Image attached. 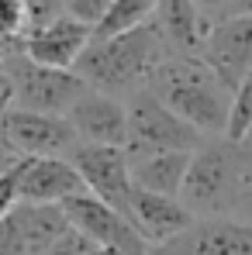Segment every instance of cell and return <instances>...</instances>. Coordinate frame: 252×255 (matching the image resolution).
I'll return each mask as SVG.
<instances>
[{
  "label": "cell",
  "mask_w": 252,
  "mask_h": 255,
  "mask_svg": "<svg viewBox=\"0 0 252 255\" xmlns=\"http://www.w3.org/2000/svg\"><path fill=\"white\" fill-rule=\"evenodd\" d=\"M0 255H24V245H21V235H17L14 217L0 221Z\"/></svg>",
  "instance_id": "25"
},
{
  "label": "cell",
  "mask_w": 252,
  "mask_h": 255,
  "mask_svg": "<svg viewBox=\"0 0 252 255\" xmlns=\"http://www.w3.org/2000/svg\"><path fill=\"white\" fill-rule=\"evenodd\" d=\"M62 211L69 217V224L86 242H93L97 249H107V252H118V255H152V249L138 238V231L131 228V221L125 214H118L114 207L93 200L90 193L66 200Z\"/></svg>",
  "instance_id": "9"
},
{
  "label": "cell",
  "mask_w": 252,
  "mask_h": 255,
  "mask_svg": "<svg viewBox=\"0 0 252 255\" xmlns=\"http://www.w3.org/2000/svg\"><path fill=\"white\" fill-rule=\"evenodd\" d=\"M14 48H17V45H7L3 38H0V55H7V52H14Z\"/></svg>",
  "instance_id": "27"
},
{
  "label": "cell",
  "mask_w": 252,
  "mask_h": 255,
  "mask_svg": "<svg viewBox=\"0 0 252 255\" xmlns=\"http://www.w3.org/2000/svg\"><path fill=\"white\" fill-rule=\"evenodd\" d=\"M93 38V31L83 28V24H76L69 14L62 17V21H55L52 28H45L38 35H28V38H21V52L31 59V62H38L45 69H76V62H80V55L86 52V45Z\"/></svg>",
  "instance_id": "14"
},
{
  "label": "cell",
  "mask_w": 252,
  "mask_h": 255,
  "mask_svg": "<svg viewBox=\"0 0 252 255\" xmlns=\"http://www.w3.org/2000/svg\"><path fill=\"white\" fill-rule=\"evenodd\" d=\"M128 221L138 231V238L156 252V249L169 245L173 238H180L197 217L173 197H156V193H145V190H131Z\"/></svg>",
  "instance_id": "12"
},
{
  "label": "cell",
  "mask_w": 252,
  "mask_h": 255,
  "mask_svg": "<svg viewBox=\"0 0 252 255\" xmlns=\"http://www.w3.org/2000/svg\"><path fill=\"white\" fill-rule=\"evenodd\" d=\"M90 255H118V252H107V249H93Z\"/></svg>",
  "instance_id": "28"
},
{
  "label": "cell",
  "mask_w": 252,
  "mask_h": 255,
  "mask_svg": "<svg viewBox=\"0 0 252 255\" xmlns=\"http://www.w3.org/2000/svg\"><path fill=\"white\" fill-rule=\"evenodd\" d=\"M21 204V162L0 172V221H7Z\"/></svg>",
  "instance_id": "22"
},
{
  "label": "cell",
  "mask_w": 252,
  "mask_h": 255,
  "mask_svg": "<svg viewBox=\"0 0 252 255\" xmlns=\"http://www.w3.org/2000/svg\"><path fill=\"white\" fill-rule=\"evenodd\" d=\"M149 93L204 138L228 134L232 90L201 55H166L149 80Z\"/></svg>",
  "instance_id": "1"
},
{
  "label": "cell",
  "mask_w": 252,
  "mask_h": 255,
  "mask_svg": "<svg viewBox=\"0 0 252 255\" xmlns=\"http://www.w3.org/2000/svg\"><path fill=\"white\" fill-rule=\"evenodd\" d=\"M0 38L21 45L24 38V0H0Z\"/></svg>",
  "instance_id": "21"
},
{
  "label": "cell",
  "mask_w": 252,
  "mask_h": 255,
  "mask_svg": "<svg viewBox=\"0 0 252 255\" xmlns=\"http://www.w3.org/2000/svg\"><path fill=\"white\" fill-rule=\"evenodd\" d=\"M190 155L194 152H163V155L135 159L131 162V183H135V190L180 200L183 179H187V169H190Z\"/></svg>",
  "instance_id": "17"
},
{
  "label": "cell",
  "mask_w": 252,
  "mask_h": 255,
  "mask_svg": "<svg viewBox=\"0 0 252 255\" xmlns=\"http://www.w3.org/2000/svg\"><path fill=\"white\" fill-rule=\"evenodd\" d=\"M21 235L24 255H45L55 242H62L73 224L62 207H38V204H17V211L10 214Z\"/></svg>",
  "instance_id": "16"
},
{
  "label": "cell",
  "mask_w": 252,
  "mask_h": 255,
  "mask_svg": "<svg viewBox=\"0 0 252 255\" xmlns=\"http://www.w3.org/2000/svg\"><path fill=\"white\" fill-rule=\"evenodd\" d=\"M66 17V0H24V38Z\"/></svg>",
  "instance_id": "20"
},
{
  "label": "cell",
  "mask_w": 252,
  "mask_h": 255,
  "mask_svg": "<svg viewBox=\"0 0 252 255\" xmlns=\"http://www.w3.org/2000/svg\"><path fill=\"white\" fill-rule=\"evenodd\" d=\"M252 131V73L239 83V90L232 93V118H228V141H242Z\"/></svg>",
  "instance_id": "19"
},
{
  "label": "cell",
  "mask_w": 252,
  "mask_h": 255,
  "mask_svg": "<svg viewBox=\"0 0 252 255\" xmlns=\"http://www.w3.org/2000/svg\"><path fill=\"white\" fill-rule=\"evenodd\" d=\"M93 249H97V245H93V242H86L83 235L73 228V231H69L62 242H55V245H52V249H48L45 255H90Z\"/></svg>",
  "instance_id": "24"
},
{
  "label": "cell",
  "mask_w": 252,
  "mask_h": 255,
  "mask_svg": "<svg viewBox=\"0 0 252 255\" xmlns=\"http://www.w3.org/2000/svg\"><path fill=\"white\" fill-rule=\"evenodd\" d=\"M73 169L80 172L86 193L118 214L128 217V204H131V162H128L125 148H107V145H76L69 152Z\"/></svg>",
  "instance_id": "8"
},
{
  "label": "cell",
  "mask_w": 252,
  "mask_h": 255,
  "mask_svg": "<svg viewBox=\"0 0 252 255\" xmlns=\"http://www.w3.org/2000/svg\"><path fill=\"white\" fill-rule=\"evenodd\" d=\"M73 197H86V186L69 159H21V204L62 207Z\"/></svg>",
  "instance_id": "13"
},
{
  "label": "cell",
  "mask_w": 252,
  "mask_h": 255,
  "mask_svg": "<svg viewBox=\"0 0 252 255\" xmlns=\"http://www.w3.org/2000/svg\"><path fill=\"white\" fill-rule=\"evenodd\" d=\"M0 69L7 76V93H10V107L14 111L66 118L73 111V104L90 90L76 73H69V69H45L38 62H31L21 48L7 52L0 59Z\"/></svg>",
  "instance_id": "4"
},
{
  "label": "cell",
  "mask_w": 252,
  "mask_h": 255,
  "mask_svg": "<svg viewBox=\"0 0 252 255\" xmlns=\"http://www.w3.org/2000/svg\"><path fill=\"white\" fill-rule=\"evenodd\" d=\"M208 17V38L201 59L218 73L232 93L252 73V14L235 10V3H201Z\"/></svg>",
  "instance_id": "6"
},
{
  "label": "cell",
  "mask_w": 252,
  "mask_h": 255,
  "mask_svg": "<svg viewBox=\"0 0 252 255\" xmlns=\"http://www.w3.org/2000/svg\"><path fill=\"white\" fill-rule=\"evenodd\" d=\"M163 45H166L169 55H201L204 38H208V17L201 10V3H190V0H163L156 3V14H152Z\"/></svg>",
  "instance_id": "15"
},
{
  "label": "cell",
  "mask_w": 252,
  "mask_h": 255,
  "mask_svg": "<svg viewBox=\"0 0 252 255\" xmlns=\"http://www.w3.org/2000/svg\"><path fill=\"white\" fill-rule=\"evenodd\" d=\"M156 14V0H111L104 21L93 28V42H107V38H118L128 35L142 24H149Z\"/></svg>",
  "instance_id": "18"
},
{
  "label": "cell",
  "mask_w": 252,
  "mask_h": 255,
  "mask_svg": "<svg viewBox=\"0 0 252 255\" xmlns=\"http://www.w3.org/2000/svg\"><path fill=\"white\" fill-rule=\"evenodd\" d=\"M152 255H252V224L235 217H204Z\"/></svg>",
  "instance_id": "10"
},
{
  "label": "cell",
  "mask_w": 252,
  "mask_h": 255,
  "mask_svg": "<svg viewBox=\"0 0 252 255\" xmlns=\"http://www.w3.org/2000/svg\"><path fill=\"white\" fill-rule=\"evenodd\" d=\"M0 138L14 159H69V152L80 145L66 118H48L14 107L0 121Z\"/></svg>",
  "instance_id": "7"
},
{
  "label": "cell",
  "mask_w": 252,
  "mask_h": 255,
  "mask_svg": "<svg viewBox=\"0 0 252 255\" xmlns=\"http://www.w3.org/2000/svg\"><path fill=\"white\" fill-rule=\"evenodd\" d=\"M125 111H128V141H125L128 162L145 159V155H163V152H197L204 141H211L201 131H194L187 121H180L149 90L125 100Z\"/></svg>",
  "instance_id": "5"
},
{
  "label": "cell",
  "mask_w": 252,
  "mask_h": 255,
  "mask_svg": "<svg viewBox=\"0 0 252 255\" xmlns=\"http://www.w3.org/2000/svg\"><path fill=\"white\" fill-rule=\"evenodd\" d=\"M69 128L76 131L80 145H107V148H125L128 141V111L125 100H114L107 93L86 90L66 114Z\"/></svg>",
  "instance_id": "11"
},
{
  "label": "cell",
  "mask_w": 252,
  "mask_h": 255,
  "mask_svg": "<svg viewBox=\"0 0 252 255\" xmlns=\"http://www.w3.org/2000/svg\"><path fill=\"white\" fill-rule=\"evenodd\" d=\"M107 7H111V0H66V14H69L76 24L90 28V31L104 21Z\"/></svg>",
  "instance_id": "23"
},
{
  "label": "cell",
  "mask_w": 252,
  "mask_h": 255,
  "mask_svg": "<svg viewBox=\"0 0 252 255\" xmlns=\"http://www.w3.org/2000/svg\"><path fill=\"white\" fill-rule=\"evenodd\" d=\"M239 200V145L228 138H211L190 155V169L180 190V204L204 217H235Z\"/></svg>",
  "instance_id": "3"
},
{
  "label": "cell",
  "mask_w": 252,
  "mask_h": 255,
  "mask_svg": "<svg viewBox=\"0 0 252 255\" xmlns=\"http://www.w3.org/2000/svg\"><path fill=\"white\" fill-rule=\"evenodd\" d=\"M239 148H242V155H246V159L252 162V131L246 134V138H242V141H239Z\"/></svg>",
  "instance_id": "26"
},
{
  "label": "cell",
  "mask_w": 252,
  "mask_h": 255,
  "mask_svg": "<svg viewBox=\"0 0 252 255\" xmlns=\"http://www.w3.org/2000/svg\"><path fill=\"white\" fill-rule=\"evenodd\" d=\"M169 52L163 45L156 21H149V24H142L128 35L107 38V42L90 38L73 73L97 93H107L114 100H131L135 93L149 90L152 73L159 69V62Z\"/></svg>",
  "instance_id": "2"
}]
</instances>
